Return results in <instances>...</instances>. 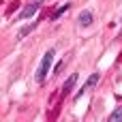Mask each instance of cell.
<instances>
[{
  "label": "cell",
  "mask_w": 122,
  "mask_h": 122,
  "mask_svg": "<svg viewBox=\"0 0 122 122\" xmlns=\"http://www.w3.org/2000/svg\"><path fill=\"white\" fill-rule=\"evenodd\" d=\"M62 69H64V60H62V62H58V64H56V69H54V73H60V71H62Z\"/></svg>",
  "instance_id": "ba28073f"
},
{
  "label": "cell",
  "mask_w": 122,
  "mask_h": 122,
  "mask_svg": "<svg viewBox=\"0 0 122 122\" xmlns=\"http://www.w3.org/2000/svg\"><path fill=\"white\" fill-rule=\"evenodd\" d=\"M54 56H56V51H54V49H47V51L43 54V58H41V64H39V69H36V81H39V84H45V79H47V73H49V69H51V62H54Z\"/></svg>",
  "instance_id": "6da1fadb"
},
{
  "label": "cell",
  "mask_w": 122,
  "mask_h": 122,
  "mask_svg": "<svg viewBox=\"0 0 122 122\" xmlns=\"http://www.w3.org/2000/svg\"><path fill=\"white\" fill-rule=\"evenodd\" d=\"M99 79H101V75H99V73H92V75H90V77L86 79V84H84V86L79 88V92L75 94V101H79V99H81V97H84L86 92H90V90H92V88H94V86L99 84Z\"/></svg>",
  "instance_id": "7a4b0ae2"
},
{
  "label": "cell",
  "mask_w": 122,
  "mask_h": 122,
  "mask_svg": "<svg viewBox=\"0 0 122 122\" xmlns=\"http://www.w3.org/2000/svg\"><path fill=\"white\" fill-rule=\"evenodd\" d=\"M92 19H94V17H92V13H90V11H81V13H79V26L88 28V26L92 24Z\"/></svg>",
  "instance_id": "5b68a950"
},
{
  "label": "cell",
  "mask_w": 122,
  "mask_h": 122,
  "mask_svg": "<svg viewBox=\"0 0 122 122\" xmlns=\"http://www.w3.org/2000/svg\"><path fill=\"white\" fill-rule=\"evenodd\" d=\"M75 84H77V75L73 73V75H71V77H69V79L64 81V86H62V97H64V99H66V97H69V94L73 92V88H75Z\"/></svg>",
  "instance_id": "277c9868"
},
{
  "label": "cell",
  "mask_w": 122,
  "mask_h": 122,
  "mask_svg": "<svg viewBox=\"0 0 122 122\" xmlns=\"http://www.w3.org/2000/svg\"><path fill=\"white\" fill-rule=\"evenodd\" d=\"M69 9H71V4H62L60 9H56V13L51 15V19H58V17H60V15H64V13L69 11Z\"/></svg>",
  "instance_id": "52a82bcc"
},
{
  "label": "cell",
  "mask_w": 122,
  "mask_h": 122,
  "mask_svg": "<svg viewBox=\"0 0 122 122\" xmlns=\"http://www.w3.org/2000/svg\"><path fill=\"white\" fill-rule=\"evenodd\" d=\"M41 2H43V0H34V2H30L28 6H24V9H21V13H19V19H28V17H32V15L39 11Z\"/></svg>",
  "instance_id": "3957f363"
},
{
  "label": "cell",
  "mask_w": 122,
  "mask_h": 122,
  "mask_svg": "<svg viewBox=\"0 0 122 122\" xmlns=\"http://www.w3.org/2000/svg\"><path fill=\"white\" fill-rule=\"evenodd\" d=\"M109 122H120L122 120V107H116L112 114H109V118H107Z\"/></svg>",
  "instance_id": "8992f818"
}]
</instances>
